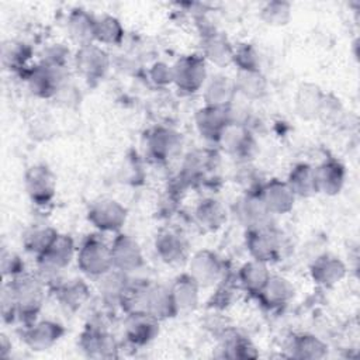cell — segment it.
Masks as SVG:
<instances>
[{"instance_id": "obj_7", "label": "cell", "mask_w": 360, "mask_h": 360, "mask_svg": "<svg viewBox=\"0 0 360 360\" xmlns=\"http://www.w3.org/2000/svg\"><path fill=\"white\" fill-rule=\"evenodd\" d=\"M24 188L34 204L46 205L55 195L56 177L46 165H32L24 174Z\"/></svg>"}, {"instance_id": "obj_25", "label": "cell", "mask_w": 360, "mask_h": 360, "mask_svg": "<svg viewBox=\"0 0 360 360\" xmlns=\"http://www.w3.org/2000/svg\"><path fill=\"white\" fill-rule=\"evenodd\" d=\"M325 93L314 83H302L295 93L294 107L300 118L311 121L319 117Z\"/></svg>"}, {"instance_id": "obj_42", "label": "cell", "mask_w": 360, "mask_h": 360, "mask_svg": "<svg viewBox=\"0 0 360 360\" xmlns=\"http://www.w3.org/2000/svg\"><path fill=\"white\" fill-rule=\"evenodd\" d=\"M150 82L159 87H165L173 83V68L165 62H156L149 70Z\"/></svg>"}, {"instance_id": "obj_9", "label": "cell", "mask_w": 360, "mask_h": 360, "mask_svg": "<svg viewBox=\"0 0 360 360\" xmlns=\"http://www.w3.org/2000/svg\"><path fill=\"white\" fill-rule=\"evenodd\" d=\"M73 63L80 76L89 82H93L105 76L110 68V58L101 46L93 42L77 48L73 56Z\"/></svg>"}, {"instance_id": "obj_13", "label": "cell", "mask_w": 360, "mask_h": 360, "mask_svg": "<svg viewBox=\"0 0 360 360\" xmlns=\"http://www.w3.org/2000/svg\"><path fill=\"white\" fill-rule=\"evenodd\" d=\"M155 250L159 259L170 266H179L188 260L190 246L187 239L177 231L165 228L155 238Z\"/></svg>"}, {"instance_id": "obj_41", "label": "cell", "mask_w": 360, "mask_h": 360, "mask_svg": "<svg viewBox=\"0 0 360 360\" xmlns=\"http://www.w3.org/2000/svg\"><path fill=\"white\" fill-rule=\"evenodd\" d=\"M1 273L3 277H8L13 278L21 273H24V262L21 260V257L11 252V250H6L3 249L1 252Z\"/></svg>"}, {"instance_id": "obj_27", "label": "cell", "mask_w": 360, "mask_h": 360, "mask_svg": "<svg viewBox=\"0 0 360 360\" xmlns=\"http://www.w3.org/2000/svg\"><path fill=\"white\" fill-rule=\"evenodd\" d=\"M202 58L218 66L232 63L233 46L225 35L217 31H207L202 34Z\"/></svg>"}, {"instance_id": "obj_17", "label": "cell", "mask_w": 360, "mask_h": 360, "mask_svg": "<svg viewBox=\"0 0 360 360\" xmlns=\"http://www.w3.org/2000/svg\"><path fill=\"white\" fill-rule=\"evenodd\" d=\"M181 145V134L167 127H155L146 136L148 153L159 162H166L176 156Z\"/></svg>"}, {"instance_id": "obj_8", "label": "cell", "mask_w": 360, "mask_h": 360, "mask_svg": "<svg viewBox=\"0 0 360 360\" xmlns=\"http://www.w3.org/2000/svg\"><path fill=\"white\" fill-rule=\"evenodd\" d=\"M217 143H219L228 155L243 162H248L256 149L255 138L250 129L245 122L240 121H231L225 127Z\"/></svg>"}, {"instance_id": "obj_30", "label": "cell", "mask_w": 360, "mask_h": 360, "mask_svg": "<svg viewBox=\"0 0 360 360\" xmlns=\"http://www.w3.org/2000/svg\"><path fill=\"white\" fill-rule=\"evenodd\" d=\"M270 276L271 273L269 271L267 263L252 259L240 266V269L238 270L236 280L246 292L256 297L259 291L263 288V285L267 283Z\"/></svg>"}, {"instance_id": "obj_14", "label": "cell", "mask_w": 360, "mask_h": 360, "mask_svg": "<svg viewBox=\"0 0 360 360\" xmlns=\"http://www.w3.org/2000/svg\"><path fill=\"white\" fill-rule=\"evenodd\" d=\"M112 269L125 274L139 270L143 266V255L139 243L127 233H118L111 242Z\"/></svg>"}, {"instance_id": "obj_39", "label": "cell", "mask_w": 360, "mask_h": 360, "mask_svg": "<svg viewBox=\"0 0 360 360\" xmlns=\"http://www.w3.org/2000/svg\"><path fill=\"white\" fill-rule=\"evenodd\" d=\"M222 357L228 359H252L257 357L255 346L243 336L231 335L226 339L224 338L222 343Z\"/></svg>"}, {"instance_id": "obj_3", "label": "cell", "mask_w": 360, "mask_h": 360, "mask_svg": "<svg viewBox=\"0 0 360 360\" xmlns=\"http://www.w3.org/2000/svg\"><path fill=\"white\" fill-rule=\"evenodd\" d=\"M76 246L69 235L59 233L53 243L37 257L39 277L46 283V280H55L59 273H62L76 257Z\"/></svg>"}, {"instance_id": "obj_31", "label": "cell", "mask_w": 360, "mask_h": 360, "mask_svg": "<svg viewBox=\"0 0 360 360\" xmlns=\"http://www.w3.org/2000/svg\"><path fill=\"white\" fill-rule=\"evenodd\" d=\"M195 224L207 232L219 229L226 222V210L215 198H204L194 211Z\"/></svg>"}, {"instance_id": "obj_34", "label": "cell", "mask_w": 360, "mask_h": 360, "mask_svg": "<svg viewBox=\"0 0 360 360\" xmlns=\"http://www.w3.org/2000/svg\"><path fill=\"white\" fill-rule=\"evenodd\" d=\"M287 184L292 190L295 197L308 198L318 194L316 181H315V172L314 167L308 163H298L295 165L287 177Z\"/></svg>"}, {"instance_id": "obj_37", "label": "cell", "mask_w": 360, "mask_h": 360, "mask_svg": "<svg viewBox=\"0 0 360 360\" xmlns=\"http://www.w3.org/2000/svg\"><path fill=\"white\" fill-rule=\"evenodd\" d=\"M31 48L18 41H7L1 46V60L8 70H24L31 58Z\"/></svg>"}, {"instance_id": "obj_32", "label": "cell", "mask_w": 360, "mask_h": 360, "mask_svg": "<svg viewBox=\"0 0 360 360\" xmlns=\"http://www.w3.org/2000/svg\"><path fill=\"white\" fill-rule=\"evenodd\" d=\"M290 356L294 359H322L328 353V345L311 333L294 335L288 343Z\"/></svg>"}, {"instance_id": "obj_16", "label": "cell", "mask_w": 360, "mask_h": 360, "mask_svg": "<svg viewBox=\"0 0 360 360\" xmlns=\"http://www.w3.org/2000/svg\"><path fill=\"white\" fill-rule=\"evenodd\" d=\"M63 335V325L56 321L42 319L28 323L22 332V339L30 349L35 352H42L52 347L56 342L60 340Z\"/></svg>"}, {"instance_id": "obj_1", "label": "cell", "mask_w": 360, "mask_h": 360, "mask_svg": "<svg viewBox=\"0 0 360 360\" xmlns=\"http://www.w3.org/2000/svg\"><path fill=\"white\" fill-rule=\"evenodd\" d=\"M17 309V318L27 325L35 321L45 298V281L38 274L21 273L4 283Z\"/></svg>"}, {"instance_id": "obj_43", "label": "cell", "mask_w": 360, "mask_h": 360, "mask_svg": "<svg viewBox=\"0 0 360 360\" xmlns=\"http://www.w3.org/2000/svg\"><path fill=\"white\" fill-rule=\"evenodd\" d=\"M0 354L1 357H6L7 356V352L11 349V343L7 340V336L6 335H1L0 338Z\"/></svg>"}, {"instance_id": "obj_5", "label": "cell", "mask_w": 360, "mask_h": 360, "mask_svg": "<svg viewBox=\"0 0 360 360\" xmlns=\"http://www.w3.org/2000/svg\"><path fill=\"white\" fill-rule=\"evenodd\" d=\"M173 83L186 93H197L207 83V63L201 55L181 56L173 66Z\"/></svg>"}, {"instance_id": "obj_19", "label": "cell", "mask_w": 360, "mask_h": 360, "mask_svg": "<svg viewBox=\"0 0 360 360\" xmlns=\"http://www.w3.org/2000/svg\"><path fill=\"white\" fill-rule=\"evenodd\" d=\"M233 212L238 221L246 229L259 228L270 224L271 214L264 207L257 191H246V194L236 201Z\"/></svg>"}, {"instance_id": "obj_35", "label": "cell", "mask_w": 360, "mask_h": 360, "mask_svg": "<svg viewBox=\"0 0 360 360\" xmlns=\"http://www.w3.org/2000/svg\"><path fill=\"white\" fill-rule=\"evenodd\" d=\"M233 83L236 94L248 100H259L267 93V80L262 70H238Z\"/></svg>"}, {"instance_id": "obj_12", "label": "cell", "mask_w": 360, "mask_h": 360, "mask_svg": "<svg viewBox=\"0 0 360 360\" xmlns=\"http://www.w3.org/2000/svg\"><path fill=\"white\" fill-rule=\"evenodd\" d=\"M79 347L91 359H112L117 357L118 345L114 336L98 325H87L80 333Z\"/></svg>"}, {"instance_id": "obj_38", "label": "cell", "mask_w": 360, "mask_h": 360, "mask_svg": "<svg viewBox=\"0 0 360 360\" xmlns=\"http://www.w3.org/2000/svg\"><path fill=\"white\" fill-rule=\"evenodd\" d=\"M292 15L291 4L287 1H269L260 10V20L269 27H284Z\"/></svg>"}, {"instance_id": "obj_40", "label": "cell", "mask_w": 360, "mask_h": 360, "mask_svg": "<svg viewBox=\"0 0 360 360\" xmlns=\"http://www.w3.org/2000/svg\"><path fill=\"white\" fill-rule=\"evenodd\" d=\"M232 63L238 66V70H260L259 53L250 44H240L233 49Z\"/></svg>"}, {"instance_id": "obj_6", "label": "cell", "mask_w": 360, "mask_h": 360, "mask_svg": "<svg viewBox=\"0 0 360 360\" xmlns=\"http://www.w3.org/2000/svg\"><path fill=\"white\" fill-rule=\"evenodd\" d=\"M127 215V208L114 198H98L87 210V221L101 232H118Z\"/></svg>"}, {"instance_id": "obj_20", "label": "cell", "mask_w": 360, "mask_h": 360, "mask_svg": "<svg viewBox=\"0 0 360 360\" xmlns=\"http://www.w3.org/2000/svg\"><path fill=\"white\" fill-rule=\"evenodd\" d=\"M231 122V111L228 108L204 105L195 112V127L198 134L211 142H218L225 127Z\"/></svg>"}, {"instance_id": "obj_24", "label": "cell", "mask_w": 360, "mask_h": 360, "mask_svg": "<svg viewBox=\"0 0 360 360\" xmlns=\"http://www.w3.org/2000/svg\"><path fill=\"white\" fill-rule=\"evenodd\" d=\"M314 172L318 193L326 195H336L340 193L346 179V172L340 162L335 159H328L314 167Z\"/></svg>"}, {"instance_id": "obj_23", "label": "cell", "mask_w": 360, "mask_h": 360, "mask_svg": "<svg viewBox=\"0 0 360 360\" xmlns=\"http://www.w3.org/2000/svg\"><path fill=\"white\" fill-rule=\"evenodd\" d=\"M200 284L188 274L183 273L174 278L169 287L177 314L194 311L200 301Z\"/></svg>"}, {"instance_id": "obj_28", "label": "cell", "mask_w": 360, "mask_h": 360, "mask_svg": "<svg viewBox=\"0 0 360 360\" xmlns=\"http://www.w3.org/2000/svg\"><path fill=\"white\" fill-rule=\"evenodd\" d=\"M236 97V89L233 79L224 75L212 76L204 87L205 105L228 108L232 105Z\"/></svg>"}, {"instance_id": "obj_26", "label": "cell", "mask_w": 360, "mask_h": 360, "mask_svg": "<svg viewBox=\"0 0 360 360\" xmlns=\"http://www.w3.org/2000/svg\"><path fill=\"white\" fill-rule=\"evenodd\" d=\"M94 27L96 17L84 8H73L66 21V30L69 38L77 45L83 46L94 42Z\"/></svg>"}, {"instance_id": "obj_15", "label": "cell", "mask_w": 360, "mask_h": 360, "mask_svg": "<svg viewBox=\"0 0 360 360\" xmlns=\"http://www.w3.org/2000/svg\"><path fill=\"white\" fill-rule=\"evenodd\" d=\"M256 191L271 215H284L290 212L297 198L287 181L280 179H271L260 184Z\"/></svg>"}, {"instance_id": "obj_22", "label": "cell", "mask_w": 360, "mask_h": 360, "mask_svg": "<svg viewBox=\"0 0 360 360\" xmlns=\"http://www.w3.org/2000/svg\"><path fill=\"white\" fill-rule=\"evenodd\" d=\"M294 292V285L288 278L271 274L256 297L267 309H277L287 305L292 300Z\"/></svg>"}, {"instance_id": "obj_4", "label": "cell", "mask_w": 360, "mask_h": 360, "mask_svg": "<svg viewBox=\"0 0 360 360\" xmlns=\"http://www.w3.org/2000/svg\"><path fill=\"white\" fill-rule=\"evenodd\" d=\"M283 246L281 232L270 224L248 229L246 232V249L255 260L267 264L276 262L281 257Z\"/></svg>"}, {"instance_id": "obj_2", "label": "cell", "mask_w": 360, "mask_h": 360, "mask_svg": "<svg viewBox=\"0 0 360 360\" xmlns=\"http://www.w3.org/2000/svg\"><path fill=\"white\" fill-rule=\"evenodd\" d=\"M79 269L91 277H101L112 270L111 246L97 235L86 236L76 250Z\"/></svg>"}, {"instance_id": "obj_36", "label": "cell", "mask_w": 360, "mask_h": 360, "mask_svg": "<svg viewBox=\"0 0 360 360\" xmlns=\"http://www.w3.org/2000/svg\"><path fill=\"white\" fill-rule=\"evenodd\" d=\"M124 27L114 15H101L96 18L94 41L101 45H118L124 39Z\"/></svg>"}, {"instance_id": "obj_21", "label": "cell", "mask_w": 360, "mask_h": 360, "mask_svg": "<svg viewBox=\"0 0 360 360\" xmlns=\"http://www.w3.org/2000/svg\"><path fill=\"white\" fill-rule=\"evenodd\" d=\"M309 274L318 285L333 287L346 276V266L339 257L329 253H322L311 263Z\"/></svg>"}, {"instance_id": "obj_10", "label": "cell", "mask_w": 360, "mask_h": 360, "mask_svg": "<svg viewBox=\"0 0 360 360\" xmlns=\"http://www.w3.org/2000/svg\"><path fill=\"white\" fill-rule=\"evenodd\" d=\"M25 80L32 94L49 98L56 96L62 87L63 69L41 62L25 72Z\"/></svg>"}, {"instance_id": "obj_29", "label": "cell", "mask_w": 360, "mask_h": 360, "mask_svg": "<svg viewBox=\"0 0 360 360\" xmlns=\"http://www.w3.org/2000/svg\"><path fill=\"white\" fill-rule=\"evenodd\" d=\"M55 295L59 304L68 311H77L90 298V288L83 280L72 278L58 283L55 287Z\"/></svg>"}, {"instance_id": "obj_33", "label": "cell", "mask_w": 360, "mask_h": 360, "mask_svg": "<svg viewBox=\"0 0 360 360\" xmlns=\"http://www.w3.org/2000/svg\"><path fill=\"white\" fill-rule=\"evenodd\" d=\"M58 235L59 232L55 228L44 224H35L24 231L21 242L28 253L38 257L53 243Z\"/></svg>"}, {"instance_id": "obj_18", "label": "cell", "mask_w": 360, "mask_h": 360, "mask_svg": "<svg viewBox=\"0 0 360 360\" xmlns=\"http://www.w3.org/2000/svg\"><path fill=\"white\" fill-rule=\"evenodd\" d=\"M159 319L145 311L128 312L124 332L127 340L134 346H145L150 343L159 333Z\"/></svg>"}, {"instance_id": "obj_11", "label": "cell", "mask_w": 360, "mask_h": 360, "mask_svg": "<svg viewBox=\"0 0 360 360\" xmlns=\"http://www.w3.org/2000/svg\"><path fill=\"white\" fill-rule=\"evenodd\" d=\"M187 273L200 284V287L214 285L224 277V262L215 252L202 249L188 257Z\"/></svg>"}]
</instances>
